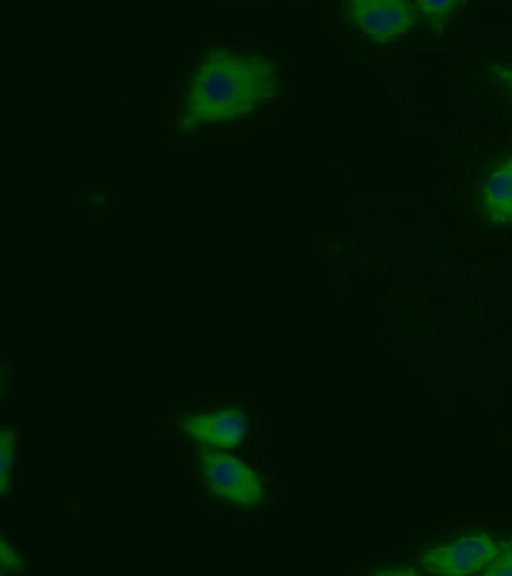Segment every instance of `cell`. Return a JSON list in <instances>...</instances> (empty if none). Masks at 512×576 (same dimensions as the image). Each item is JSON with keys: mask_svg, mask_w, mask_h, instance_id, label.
Returning <instances> with one entry per match:
<instances>
[{"mask_svg": "<svg viewBox=\"0 0 512 576\" xmlns=\"http://www.w3.org/2000/svg\"><path fill=\"white\" fill-rule=\"evenodd\" d=\"M282 87L281 69L267 55L212 47L186 74L180 120L192 127L237 120L274 101Z\"/></svg>", "mask_w": 512, "mask_h": 576, "instance_id": "6da1fadb", "label": "cell"}, {"mask_svg": "<svg viewBox=\"0 0 512 576\" xmlns=\"http://www.w3.org/2000/svg\"><path fill=\"white\" fill-rule=\"evenodd\" d=\"M198 468L206 486L217 497L245 506L255 505L264 497L259 475L238 458L202 448Z\"/></svg>", "mask_w": 512, "mask_h": 576, "instance_id": "7a4b0ae2", "label": "cell"}, {"mask_svg": "<svg viewBox=\"0 0 512 576\" xmlns=\"http://www.w3.org/2000/svg\"><path fill=\"white\" fill-rule=\"evenodd\" d=\"M347 21L376 44H386L407 33L418 12L414 2L404 0H356L345 3Z\"/></svg>", "mask_w": 512, "mask_h": 576, "instance_id": "3957f363", "label": "cell"}, {"mask_svg": "<svg viewBox=\"0 0 512 576\" xmlns=\"http://www.w3.org/2000/svg\"><path fill=\"white\" fill-rule=\"evenodd\" d=\"M498 553V543L486 532L464 535L426 550L420 558L429 574H480Z\"/></svg>", "mask_w": 512, "mask_h": 576, "instance_id": "277c9868", "label": "cell"}, {"mask_svg": "<svg viewBox=\"0 0 512 576\" xmlns=\"http://www.w3.org/2000/svg\"><path fill=\"white\" fill-rule=\"evenodd\" d=\"M477 194L480 214L488 224L496 227L512 224V154L490 166Z\"/></svg>", "mask_w": 512, "mask_h": 576, "instance_id": "5b68a950", "label": "cell"}, {"mask_svg": "<svg viewBox=\"0 0 512 576\" xmlns=\"http://www.w3.org/2000/svg\"><path fill=\"white\" fill-rule=\"evenodd\" d=\"M182 428L191 438L220 448L238 445L247 430L244 414L238 409H222L187 416Z\"/></svg>", "mask_w": 512, "mask_h": 576, "instance_id": "8992f818", "label": "cell"}, {"mask_svg": "<svg viewBox=\"0 0 512 576\" xmlns=\"http://www.w3.org/2000/svg\"><path fill=\"white\" fill-rule=\"evenodd\" d=\"M418 16H421L435 34L445 32L453 17L465 7L466 2L459 0L416 1Z\"/></svg>", "mask_w": 512, "mask_h": 576, "instance_id": "52a82bcc", "label": "cell"}, {"mask_svg": "<svg viewBox=\"0 0 512 576\" xmlns=\"http://www.w3.org/2000/svg\"><path fill=\"white\" fill-rule=\"evenodd\" d=\"M1 439V495L5 496L10 488V471L13 460L14 443L16 432L11 428H2Z\"/></svg>", "mask_w": 512, "mask_h": 576, "instance_id": "ba28073f", "label": "cell"}, {"mask_svg": "<svg viewBox=\"0 0 512 576\" xmlns=\"http://www.w3.org/2000/svg\"><path fill=\"white\" fill-rule=\"evenodd\" d=\"M480 574L512 576V537L498 543L497 555Z\"/></svg>", "mask_w": 512, "mask_h": 576, "instance_id": "9c48e42d", "label": "cell"}, {"mask_svg": "<svg viewBox=\"0 0 512 576\" xmlns=\"http://www.w3.org/2000/svg\"><path fill=\"white\" fill-rule=\"evenodd\" d=\"M489 73L512 102V65L500 63L491 64L489 66Z\"/></svg>", "mask_w": 512, "mask_h": 576, "instance_id": "30bf717a", "label": "cell"}, {"mask_svg": "<svg viewBox=\"0 0 512 576\" xmlns=\"http://www.w3.org/2000/svg\"><path fill=\"white\" fill-rule=\"evenodd\" d=\"M1 566L7 571H18L23 567L20 555L1 539Z\"/></svg>", "mask_w": 512, "mask_h": 576, "instance_id": "8fae6325", "label": "cell"}, {"mask_svg": "<svg viewBox=\"0 0 512 576\" xmlns=\"http://www.w3.org/2000/svg\"><path fill=\"white\" fill-rule=\"evenodd\" d=\"M109 201L110 197L104 190H94L85 198L86 205L92 209L105 207Z\"/></svg>", "mask_w": 512, "mask_h": 576, "instance_id": "7c38bea8", "label": "cell"}]
</instances>
